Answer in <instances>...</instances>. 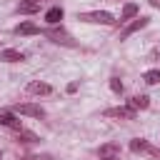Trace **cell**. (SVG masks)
I'll use <instances>...</instances> for the list:
<instances>
[{
    "instance_id": "obj_9",
    "label": "cell",
    "mask_w": 160,
    "mask_h": 160,
    "mask_svg": "<svg viewBox=\"0 0 160 160\" xmlns=\"http://www.w3.org/2000/svg\"><path fill=\"white\" fill-rule=\"evenodd\" d=\"M15 10H18L20 15H32V12L40 10V2H35V0H22V2H18Z\"/></svg>"
},
{
    "instance_id": "obj_20",
    "label": "cell",
    "mask_w": 160,
    "mask_h": 160,
    "mask_svg": "<svg viewBox=\"0 0 160 160\" xmlns=\"http://www.w3.org/2000/svg\"><path fill=\"white\" fill-rule=\"evenodd\" d=\"M35 2H42V0H35Z\"/></svg>"
},
{
    "instance_id": "obj_19",
    "label": "cell",
    "mask_w": 160,
    "mask_h": 160,
    "mask_svg": "<svg viewBox=\"0 0 160 160\" xmlns=\"http://www.w3.org/2000/svg\"><path fill=\"white\" fill-rule=\"evenodd\" d=\"M20 160H48V155H25Z\"/></svg>"
},
{
    "instance_id": "obj_15",
    "label": "cell",
    "mask_w": 160,
    "mask_h": 160,
    "mask_svg": "<svg viewBox=\"0 0 160 160\" xmlns=\"http://www.w3.org/2000/svg\"><path fill=\"white\" fill-rule=\"evenodd\" d=\"M135 15H138V5H135V2H128V5L122 8L120 20H130V18H135Z\"/></svg>"
},
{
    "instance_id": "obj_3",
    "label": "cell",
    "mask_w": 160,
    "mask_h": 160,
    "mask_svg": "<svg viewBox=\"0 0 160 160\" xmlns=\"http://www.w3.org/2000/svg\"><path fill=\"white\" fill-rule=\"evenodd\" d=\"M45 35H48L52 42H58V45H68V48H75L72 38H70V35H68L62 28H60V30H58V28H50V30H45Z\"/></svg>"
},
{
    "instance_id": "obj_21",
    "label": "cell",
    "mask_w": 160,
    "mask_h": 160,
    "mask_svg": "<svg viewBox=\"0 0 160 160\" xmlns=\"http://www.w3.org/2000/svg\"><path fill=\"white\" fill-rule=\"evenodd\" d=\"M110 160H118V158H110Z\"/></svg>"
},
{
    "instance_id": "obj_2",
    "label": "cell",
    "mask_w": 160,
    "mask_h": 160,
    "mask_svg": "<svg viewBox=\"0 0 160 160\" xmlns=\"http://www.w3.org/2000/svg\"><path fill=\"white\" fill-rule=\"evenodd\" d=\"M10 112L28 115V118H45V110H42L40 105H35V102H18V105H12Z\"/></svg>"
},
{
    "instance_id": "obj_18",
    "label": "cell",
    "mask_w": 160,
    "mask_h": 160,
    "mask_svg": "<svg viewBox=\"0 0 160 160\" xmlns=\"http://www.w3.org/2000/svg\"><path fill=\"white\" fill-rule=\"evenodd\" d=\"M110 90H112V92H118V95H120V92H122V82H120V80H118V78H110Z\"/></svg>"
},
{
    "instance_id": "obj_5",
    "label": "cell",
    "mask_w": 160,
    "mask_h": 160,
    "mask_svg": "<svg viewBox=\"0 0 160 160\" xmlns=\"http://www.w3.org/2000/svg\"><path fill=\"white\" fill-rule=\"evenodd\" d=\"M148 25V18H138V20H132L130 25H125L122 28V32H120V40H125V38H130L132 32H138V30H142Z\"/></svg>"
},
{
    "instance_id": "obj_13",
    "label": "cell",
    "mask_w": 160,
    "mask_h": 160,
    "mask_svg": "<svg viewBox=\"0 0 160 160\" xmlns=\"http://www.w3.org/2000/svg\"><path fill=\"white\" fill-rule=\"evenodd\" d=\"M128 105H130V108L138 112V110H145V108L150 105V98H148V95H135V98H132Z\"/></svg>"
},
{
    "instance_id": "obj_16",
    "label": "cell",
    "mask_w": 160,
    "mask_h": 160,
    "mask_svg": "<svg viewBox=\"0 0 160 160\" xmlns=\"http://www.w3.org/2000/svg\"><path fill=\"white\" fill-rule=\"evenodd\" d=\"M142 80H145L148 85H158V82H160V70H148V72L142 75Z\"/></svg>"
},
{
    "instance_id": "obj_6",
    "label": "cell",
    "mask_w": 160,
    "mask_h": 160,
    "mask_svg": "<svg viewBox=\"0 0 160 160\" xmlns=\"http://www.w3.org/2000/svg\"><path fill=\"white\" fill-rule=\"evenodd\" d=\"M105 115H108V118H122V120H132V118H135V110H132L130 105H125V108H110V110H105Z\"/></svg>"
},
{
    "instance_id": "obj_1",
    "label": "cell",
    "mask_w": 160,
    "mask_h": 160,
    "mask_svg": "<svg viewBox=\"0 0 160 160\" xmlns=\"http://www.w3.org/2000/svg\"><path fill=\"white\" fill-rule=\"evenodd\" d=\"M82 22H95V25H112L115 20H112V15L110 12H105V10H95V12H80L78 15Z\"/></svg>"
},
{
    "instance_id": "obj_14",
    "label": "cell",
    "mask_w": 160,
    "mask_h": 160,
    "mask_svg": "<svg viewBox=\"0 0 160 160\" xmlns=\"http://www.w3.org/2000/svg\"><path fill=\"white\" fill-rule=\"evenodd\" d=\"M45 20H48L50 25H58V22L62 20V8H50V10L45 12Z\"/></svg>"
},
{
    "instance_id": "obj_7",
    "label": "cell",
    "mask_w": 160,
    "mask_h": 160,
    "mask_svg": "<svg viewBox=\"0 0 160 160\" xmlns=\"http://www.w3.org/2000/svg\"><path fill=\"white\" fill-rule=\"evenodd\" d=\"M100 160H110V158H120V145L118 142H108V145H100L98 150Z\"/></svg>"
},
{
    "instance_id": "obj_12",
    "label": "cell",
    "mask_w": 160,
    "mask_h": 160,
    "mask_svg": "<svg viewBox=\"0 0 160 160\" xmlns=\"http://www.w3.org/2000/svg\"><path fill=\"white\" fill-rule=\"evenodd\" d=\"M0 60H5V62H20V60H25V55L20 50H2Z\"/></svg>"
},
{
    "instance_id": "obj_10",
    "label": "cell",
    "mask_w": 160,
    "mask_h": 160,
    "mask_svg": "<svg viewBox=\"0 0 160 160\" xmlns=\"http://www.w3.org/2000/svg\"><path fill=\"white\" fill-rule=\"evenodd\" d=\"M50 90H52V88H50L48 82H42V80H32V82L28 85V92H30V95H48Z\"/></svg>"
},
{
    "instance_id": "obj_17",
    "label": "cell",
    "mask_w": 160,
    "mask_h": 160,
    "mask_svg": "<svg viewBox=\"0 0 160 160\" xmlns=\"http://www.w3.org/2000/svg\"><path fill=\"white\" fill-rule=\"evenodd\" d=\"M18 140H20V142H35L38 135H35V132H28V130L20 128V130H18Z\"/></svg>"
},
{
    "instance_id": "obj_11",
    "label": "cell",
    "mask_w": 160,
    "mask_h": 160,
    "mask_svg": "<svg viewBox=\"0 0 160 160\" xmlns=\"http://www.w3.org/2000/svg\"><path fill=\"white\" fill-rule=\"evenodd\" d=\"M38 32H40V28L35 22H30V20H25V22H20L15 28V35H38Z\"/></svg>"
},
{
    "instance_id": "obj_4",
    "label": "cell",
    "mask_w": 160,
    "mask_h": 160,
    "mask_svg": "<svg viewBox=\"0 0 160 160\" xmlns=\"http://www.w3.org/2000/svg\"><path fill=\"white\" fill-rule=\"evenodd\" d=\"M130 150H132V152H145V155H150V158H158V155H160L158 148H152L148 140H140V138L130 140Z\"/></svg>"
},
{
    "instance_id": "obj_8",
    "label": "cell",
    "mask_w": 160,
    "mask_h": 160,
    "mask_svg": "<svg viewBox=\"0 0 160 160\" xmlns=\"http://www.w3.org/2000/svg\"><path fill=\"white\" fill-rule=\"evenodd\" d=\"M0 125L12 128V130H20V128H22V125H20V120H18L12 112H8V110H0Z\"/></svg>"
}]
</instances>
